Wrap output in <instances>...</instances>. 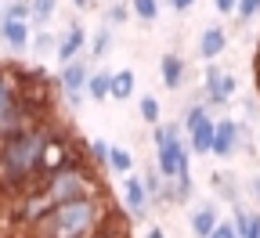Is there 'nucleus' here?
<instances>
[{"instance_id": "f257e3e1", "label": "nucleus", "mask_w": 260, "mask_h": 238, "mask_svg": "<svg viewBox=\"0 0 260 238\" xmlns=\"http://www.w3.org/2000/svg\"><path fill=\"white\" fill-rule=\"evenodd\" d=\"M51 130L54 123H32V126H22L8 138H0V188L4 191L22 195L40 184L44 148H47Z\"/></svg>"}, {"instance_id": "f03ea898", "label": "nucleus", "mask_w": 260, "mask_h": 238, "mask_svg": "<svg viewBox=\"0 0 260 238\" xmlns=\"http://www.w3.org/2000/svg\"><path fill=\"white\" fill-rule=\"evenodd\" d=\"M112 206L109 198H80L65 206L47 210L37 224L29 227V238H94L109 220Z\"/></svg>"}, {"instance_id": "7ed1b4c3", "label": "nucleus", "mask_w": 260, "mask_h": 238, "mask_svg": "<svg viewBox=\"0 0 260 238\" xmlns=\"http://www.w3.org/2000/svg\"><path fill=\"white\" fill-rule=\"evenodd\" d=\"M40 195L44 202L54 210V206H65V202H80V198H105V188L98 181V174L87 166V162H76V166H65L58 174L44 177L40 184Z\"/></svg>"}, {"instance_id": "20e7f679", "label": "nucleus", "mask_w": 260, "mask_h": 238, "mask_svg": "<svg viewBox=\"0 0 260 238\" xmlns=\"http://www.w3.org/2000/svg\"><path fill=\"white\" fill-rule=\"evenodd\" d=\"M37 119L29 116L25 101H22V90H18V80H15V65H0V138L22 130V126H32Z\"/></svg>"}, {"instance_id": "39448f33", "label": "nucleus", "mask_w": 260, "mask_h": 238, "mask_svg": "<svg viewBox=\"0 0 260 238\" xmlns=\"http://www.w3.org/2000/svg\"><path fill=\"white\" fill-rule=\"evenodd\" d=\"M203 90H206V109H220L235 97L239 90V76L235 73H224L220 65L206 61V73H203Z\"/></svg>"}, {"instance_id": "423d86ee", "label": "nucleus", "mask_w": 260, "mask_h": 238, "mask_svg": "<svg viewBox=\"0 0 260 238\" xmlns=\"http://www.w3.org/2000/svg\"><path fill=\"white\" fill-rule=\"evenodd\" d=\"M90 73H94V69H90L87 58H76V61H69V65H61V73H58L54 80H58V87H61V94H65L69 105H83Z\"/></svg>"}, {"instance_id": "0eeeda50", "label": "nucleus", "mask_w": 260, "mask_h": 238, "mask_svg": "<svg viewBox=\"0 0 260 238\" xmlns=\"http://www.w3.org/2000/svg\"><path fill=\"white\" fill-rule=\"evenodd\" d=\"M123 210L130 220H145L148 210H152V202H148V191H145V181L141 177H123Z\"/></svg>"}, {"instance_id": "6e6552de", "label": "nucleus", "mask_w": 260, "mask_h": 238, "mask_svg": "<svg viewBox=\"0 0 260 238\" xmlns=\"http://www.w3.org/2000/svg\"><path fill=\"white\" fill-rule=\"evenodd\" d=\"M242 148V126L239 119H217V133H213V155L232 159Z\"/></svg>"}, {"instance_id": "1a4fd4ad", "label": "nucleus", "mask_w": 260, "mask_h": 238, "mask_svg": "<svg viewBox=\"0 0 260 238\" xmlns=\"http://www.w3.org/2000/svg\"><path fill=\"white\" fill-rule=\"evenodd\" d=\"M83 51H87V29H83L80 22H73V25L58 37V51H54V58H58L61 65H69V61L83 58Z\"/></svg>"}, {"instance_id": "9d476101", "label": "nucleus", "mask_w": 260, "mask_h": 238, "mask_svg": "<svg viewBox=\"0 0 260 238\" xmlns=\"http://www.w3.org/2000/svg\"><path fill=\"white\" fill-rule=\"evenodd\" d=\"M0 40H4L8 51L25 54L29 44H32V29H29V22H11V18H4V22H0Z\"/></svg>"}, {"instance_id": "9b49d317", "label": "nucleus", "mask_w": 260, "mask_h": 238, "mask_svg": "<svg viewBox=\"0 0 260 238\" xmlns=\"http://www.w3.org/2000/svg\"><path fill=\"white\" fill-rule=\"evenodd\" d=\"M220 224V206L217 202H203V206L191 210V234L195 238H210Z\"/></svg>"}, {"instance_id": "f8f14e48", "label": "nucleus", "mask_w": 260, "mask_h": 238, "mask_svg": "<svg viewBox=\"0 0 260 238\" xmlns=\"http://www.w3.org/2000/svg\"><path fill=\"white\" fill-rule=\"evenodd\" d=\"M228 51V32L220 29V25H206L203 32H199V58L203 61H213V58H220Z\"/></svg>"}, {"instance_id": "ddd939ff", "label": "nucleus", "mask_w": 260, "mask_h": 238, "mask_svg": "<svg viewBox=\"0 0 260 238\" xmlns=\"http://www.w3.org/2000/svg\"><path fill=\"white\" fill-rule=\"evenodd\" d=\"M159 76H162V87L167 90H181V83H184V58L181 54H162L159 58Z\"/></svg>"}, {"instance_id": "4468645a", "label": "nucleus", "mask_w": 260, "mask_h": 238, "mask_svg": "<svg viewBox=\"0 0 260 238\" xmlns=\"http://www.w3.org/2000/svg\"><path fill=\"white\" fill-rule=\"evenodd\" d=\"M141 181H145V191H148V202H152V206L167 210V177H162L159 169H155V162H152V166H145Z\"/></svg>"}, {"instance_id": "2eb2a0df", "label": "nucleus", "mask_w": 260, "mask_h": 238, "mask_svg": "<svg viewBox=\"0 0 260 238\" xmlns=\"http://www.w3.org/2000/svg\"><path fill=\"white\" fill-rule=\"evenodd\" d=\"M94 238H130V217L123 210H112L109 220L102 224V231H98Z\"/></svg>"}, {"instance_id": "dca6fc26", "label": "nucleus", "mask_w": 260, "mask_h": 238, "mask_svg": "<svg viewBox=\"0 0 260 238\" xmlns=\"http://www.w3.org/2000/svg\"><path fill=\"white\" fill-rule=\"evenodd\" d=\"M210 184H213V191L224 198V202H239V181H235V174H228V169H217V174L210 177Z\"/></svg>"}, {"instance_id": "f3484780", "label": "nucleus", "mask_w": 260, "mask_h": 238, "mask_svg": "<svg viewBox=\"0 0 260 238\" xmlns=\"http://www.w3.org/2000/svg\"><path fill=\"white\" fill-rule=\"evenodd\" d=\"M109 174H116V177H130V169H134V155H130L126 148H119V145H109Z\"/></svg>"}, {"instance_id": "a211bd4d", "label": "nucleus", "mask_w": 260, "mask_h": 238, "mask_svg": "<svg viewBox=\"0 0 260 238\" xmlns=\"http://www.w3.org/2000/svg\"><path fill=\"white\" fill-rule=\"evenodd\" d=\"M109 90H112V73L109 69H94L90 80H87V97L90 101H105Z\"/></svg>"}, {"instance_id": "6ab92c4d", "label": "nucleus", "mask_w": 260, "mask_h": 238, "mask_svg": "<svg viewBox=\"0 0 260 238\" xmlns=\"http://www.w3.org/2000/svg\"><path fill=\"white\" fill-rule=\"evenodd\" d=\"M54 11H58V0H29V25H37V29L51 25Z\"/></svg>"}, {"instance_id": "aec40b11", "label": "nucleus", "mask_w": 260, "mask_h": 238, "mask_svg": "<svg viewBox=\"0 0 260 238\" xmlns=\"http://www.w3.org/2000/svg\"><path fill=\"white\" fill-rule=\"evenodd\" d=\"M134 87H138L134 73H130V69H119V73H112V90H109V97L130 101V97H134Z\"/></svg>"}, {"instance_id": "412c9836", "label": "nucleus", "mask_w": 260, "mask_h": 238, "mask_svg": "<svg viewBox=\"0 0 260 238\" xmlns=\"http://www.w3.org/2000/svg\"><path fill=\"white\" fill-rule=\"evenodd\" d=\"M112 29L109 25H102V29H98V32H90V40H87V51H90V58L98 61V58H105L109 51H112Z\"/></svg>"}, {"instance_id": "4be33fe9", "label": "nucleus", "mask_w": 260, "mask_h": 238, "mask_svg": "<svg viewBox=\"0 0 260 238\" xmlns=\"http://www.w3.org/2000/svg\"><path fill=\"white\" fill-rule=\"evenodd\" d=\"M138 112H141V119H145L148 126H159V123H162V109H159V97H152V94L138 97Z\"/></svg>"}, {"instance_id": "5701e85b", "label": "nucleus", "mask_w": 260, "mask_h": 238, "mask_svg": "<svg viewBox=\"0 0 260 238\" xmlns=\"http://www.w3.org/2000/svg\"><path fill=\"white\" fill-rule=\"evenodd\" d=\"M29 51L37 54V58H44V54H54V51H58V37H54V32H47V29L32 32V44H29Z\"/></svg>"}, {"instance_id": "b1692460", "label": "nucleus", "mask_w": 260, "mask_h": 238, "mask_svg": "<svg viewBox=\"0 0 260 238\" xmlns=\"http://www.w3.org/2000/svg\"><path fill=\"white\" fill-rule=\"evenodd\" d=\"M87 162H94V166H109V141H102V138H94V141H87Z\"/></svg>"}, {"instance_id": "393cba45", "label": "nucleus", "mask_w": 260, "mask_h": 238, "mask_svg": "<svg viewBox=\"0 0 260 238\" xmlns=\"http://www.w3.org/2000/svg\"><path fill=\"white\" fill-rule=\"evenodd\" d=\"M130 15H138L141 22H155L159 18V0H130Z\"/></svg>"}, {"instance_id": "a878e982", "label": "nucleus", "mask_w": 260, "mask_h": 238, "mask_svg": "<svg viewBox=\"0 0 260 238\" xmlns=\"http://www.w3.org/2000/svg\"><path fill=\"white\" fill-rule=\"evenodd\" d=\"M126 18H130V4H123V0H119V4H109V8H105V25H109V29L123 25Z\"/></svg>"}, {"instance_id": "bb28decb", "label": "nucleus", "mask_w": 260, "mask_h": 238, "mask_svg": "<svg viewBox=\"0 0 260 238\" xmlns=\"http://www.w3.org/2000/svg\"><path fill=\"white\" fill-rule=\"evenodd\" d=\"M4 18L29 22V0H4Z\"/></svg>"}, {"instance_id": "cd10ccee", "label": "nucleus", "mask_w": 260, "mask_h": 238, "mask_svg": "<svg viewBox=\"0 0 260 238\" xmlns=\"http://www.w3.org/2000/svg\"><path fill=\"white\" fill-rule=\"evenodd\" d=\"M260 15V0H239V8H235V18L246 25V22H253Z\"/></svg>"}, {"instance_id": "c85d7f7f", "label": "nucleus", "mask_w": 260, "mask_h": 238, "mask_svg": "<svg viewBox=\"0 0 260 238\" xmlns=\"http://www.w3.org/2000/svg\"><path fill=\"white\" fill-rule=\"evenodd\" d=\"M239 238H260V213H249V224Z\"/></svg>"}, {"instance_id": "c756f323", "label": "nucleus", "mask_w": 260, "mask_h": 238, "mask_svg": "<svg viewBox=\"0 0 260 238\" xmlns=\"http://www.w3.org/2000/svg\"><path fill=\"white\" fill-rule=\"evenodd\" d=\"M210 238H239V234H235V224H232V220H220Z\"/></svg>"}, {"instance_id": "7c9ffc66", "label": "nucleus", "mask_w": 260, "mask_h": 238, "mask_svg": "<svg viewBox=\"0 0 260 238\" xmlns=\"http://www.w3.org/2000/svg\"><path fill=\"white\" fill-rule=\"evenodd\" d=\"M253 87H256V101H260V40H256V51H253Z\"/></svg>"}, {"instance_id": "2f4dec72", "label": "nucleus", "mask_w": 260, "mask_h": 238, "mask_svg": "<svg viewBox=\"0 0 260 238\" xmlns=\"http://www.w3.org/2000/svg\"><path fill=\"white\" fill-rule=\"evenodd\" d=\"M213 4H217V11H220V15H235L239 0H213Z\"/></svg>"}, {"instance_id": "473e14b6", "label": "nucleus", "mask_w": 260, "mask_h": 238, "mask_svg": "<svg viewBox=\"0 0 260 238\" xmlns=\"http://www.w3.org/2000/svg\"><path fill=\"white\" fill-rule=\"evenodd\" d=\"M249 195H253V202L260 206V174H256V177H249Z\"/></svg>"}, {"instance_id": "72a5a7b5", "label": "nucleus", "mask_w": 260, "mask_h": 238, "mask_svg": "<svg viewBox=\"0 0 260 238\" xmlns=\"http://www.w3.org/2000/svg\"><path fill=\"white\" fill-rule=\"evenodd\" d=\"M167 4H170V8H174L177 15H184V11H188V8L195 4V0H167Z\"/></svg>"}, {"instance_id": "f704fd0d", "label": "nucleus", "mask_w": 260, "mask_h": 238, "mask_svg": "<svg viewBox=\"0 0 260 238\" xmlns=\"http://www.w3.org/2000/svg\"><path fill=\"white\" fill-rule=\"evenodd\" d=\"M145 238H167V234H162V227H155V224H152V227L145 231Z\"/></svg>"}, {"instance_id": "c9c22d12", "label": "nucleus", "mask_w": 260, "mask_h": 238, "mask_svg": "<svg viewBox=\"0 0 260 238\" xmlns=\"http://www.w3.org/2000/svg\"><path fill=\"white\" fill-rule=\"evenodd\" d=\"M73 4H76V11H90V8H94V0H73Z\"/></svg>"}, {"instance_id": "e433bc0d", "label": "nucleus", "mask_w": 260, "mask_h": 238, "mask_svg": "<svg viewBox=\"0 0 260 238\" xmlns=\"http://www.w3.org/2000/svg\"><path fill=\"white\" fill-rule=\"evenodd\" d=\"M0 22H4V0H0Z\"/></svg>"}, {"instance_id": "4c0bfd02", "label": "nucleus", "mask_w": 260, "mask_h": 238, "mask_svg": "<svg viewBox=\"0 0 260 238\" xmlns=\"http://www.w3.org/2000/svg\"><path fill=\"white\" fill-rule=\"evenodd\" d=\"M256 145H260V133H256Z\"/></svg>"}]
</instances>
